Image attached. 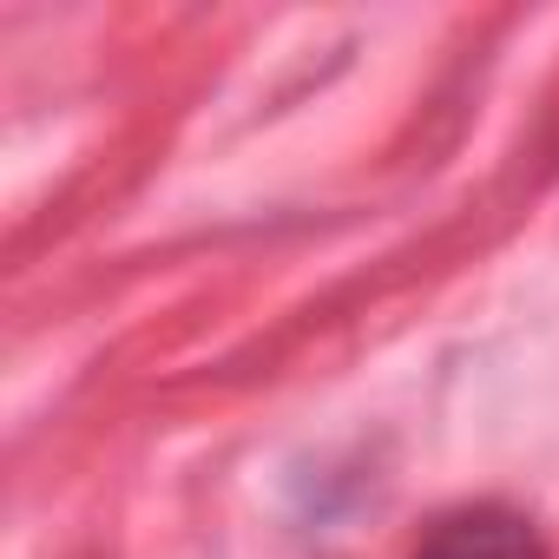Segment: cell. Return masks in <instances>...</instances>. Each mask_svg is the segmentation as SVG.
Returning <instances> with one entry per match:
<instances>
[{"label":"cell","mask_w":559,"mask_h":559,"mask_svg":"<svg viewBox=\"0 0 559 559\" xmlns=\"http://www.w3.org/2000/svg\"><path fill=\"white\" fill-rule=\"evenodd\" d=\"M408 559H552V552L526 513L487 500V507H461V513L435 520Z\"/></svg>","instance_id":"1"}]
</instances>
